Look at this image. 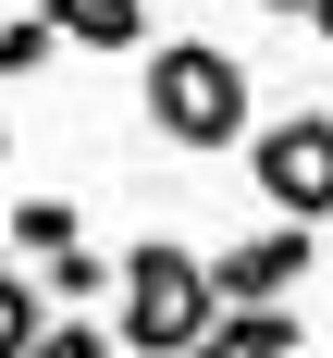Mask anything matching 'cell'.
<instances>
[{
    "instance_id": "16",
    "label": "cell",
    "mask_w": 333,
    "mask_h": 358,
    "mask_svg": "<svg viewBox=\"0 0 333 358\" xmlns=\"http://www.w3.org/2000/svg\"><path fill=\"white\" fill-rule=\"evenodd\" d=\"M321 248H333V235H321Z\"/></svg>"
},
{
    "instance_id": "5",
    "label": "cell",
    "mask_w": 333,
    "mask_h": 358,
    "mask_svg": "<svg viewBox=\"0 0 333 358\" xmlns=\"http://www.w3.org/2000/svg\"><path fill=\"white\" fill-rule=\"evenodd\" d=\"M185 358H309V322L296 309H222Z\"/></svg>"
},
{
    "instance_id": "6",
    "label": "cell",
    "mask_w": 333,
    "mask_h": 358,
    "mask_svg": "<svg viewBox=\"0 0 333 358\" xmlns=\"http://www.w3.org/2000/svg\"><path fill=\"white\" fill-rule=\"evenodd\" d=\"M87 248V222H74V198H13V272H50V259Z\"/></svg>"
},
{
    "instance_id": "1",
    "label": "cell",
    "mask_w": 333,
    "mask_h": 358,
    "mask_svg": "<svg viewBox=\"0 0 333 358\" xmlns=\"http://www.w3.org/2000/svg\"><path fill=\"white\" fill-rule=\"evenodd\" d=\"M136 111L161 148H247L259 136V74L222 50V37H148V74H136Z\"/></svg>"
},
{
    "instance_id": "2",
    "label": "cell",
    "mask_w": 333,
    "mask_h": 358,
    "mask_svg": "<svg viewBox=\"0 0 333 358\" xmlns=\"http://www.w3.org/2000/svg\"><path fill=\"white\" fill-rule=\"evenodd\" d=\"M210 322H222L210 259L173 248V235H136V248H124V296H111V346L124 358H185Z\"/></svg>"
},
{
    "instance_id": "10",
    "label": "cell",
    "mask_w": 333,
    "mask_h": 358,
    "mask_svg": "<svg viewBox=\"0 0 333 358\" xmlns=\"http://www.w3.org/2000/svg\"><path fill=\"white\" fill-rule=\"evenodd\" d=\"M50 50H62V25H50V13H13V25H0V87H25Z\"/></svg>"
},
{
    "instance_id": "4",
    "label": "cell",
    "mask_w": 333,
    "mask_h": 358,
    "mask_svg": "<svg viewBox=\"0 0 333 358\" xmlns=\"http://www.w3.org/2000/svg\"><path fill=\"white\" fill-rule=\"evenodd\" d=\"M309 272H333V248L309 235V222H247L235 248L210 259V285H222V309H284Z\"/></svg>"
},
{
    "instance_id": "3",
    "label": "cell",
    "mask_w": 333,
    "mask_h": 358,
    "mask_svg": "<svg viewBox=\"0 0 333 358\" xmlns=\"http://www.w3.org/2000/svg\"><path fill=\"white\" fill-rule=\"evenodd\" d=\"M247 185L272 222H309V235H333V99H296L272 111L247 136Z\"/></svg>"
},
{
    "instance_id": "8",
    "label": "cell",
    "mask_w": 333,
    "mask_h": 358,
    "mask_svg": "<svg viewBox=\"0 0 333 358\" xmlns=\"http://www.w3.org/2000/svg\"><path fill=\"white\" fill-rule=\"evenodd\" d=\"M50 25H62L74 50H148V0H62Z\"/></svg>"
},
{
    "instance_id": "12",
    "label": "cell",
    "mask_w": 333,
    "mask_h": 358,
    "mask_svg": "<svg viewBox=\"0 0 333 358\" xmlns=\"http://www.w3.org/2000/svg\"><path fill=\"white\" fill-rule=\"evenodd\" d=\"M309 37H321V50H333V0H309Z\"/></svg>"
},
{
    "instance_id": "15",
    "label": "cell",
    "mask_w": 333,
    "mask_h": 358,
    "mask_svg": "<svg viewBox=\"0 0 333 358\" xmlns=\"http://www.w3.org/2000/svg\"><path fill=\"white\" fill-rule=\"evenodd\" d=\"M37 13H62V0H37Z\"/></svg>"
},
{
    "instance_id": "14",
    "label": "cell",
    "mask_w": 333,
    "mask_h": 358,
    "mask_svg": "<svg viewBox=\"0 0 333 358\" xmlns=\"http://www.w3.org/2000/svg\"><path fill=\"white\" fill-rule=\"evenodd\" d=\"M0 272H13V210H0Z\"/></svg>"
},
{
    "instance_id": "7",
    "label": "cell",
    "mask_w": 333,
    "mask_h": 358,
    "mask_svg": "<svg viewBox=\"0 0 333 358\" xmlns=\"http://www.w3.org/2000/svg\"><path fill=\"white\" fill-rule=\"evenodd\" d=\"M37 296H50V309H87V322H99L111 296H124V259H111V248H74V259H50V272H37Z\"/></svg>"
},
{
    "instance_id": "9",
    "label": "cell",
    "mask_w": 333,
    "mask_h": 358,
    "mask_svg": "<svg viewBox=\"0 0 333 358\" xmlns=\"http://www.w3.org/2000/svg\"><path fill=\"white\" fill-rule=\"evenodd\" d=\"M37 334H50V296H37V272H0V358H37Z\"/></svg>"
},
{
    "instance_id": "13",
    "label": "cell",
    "mask_w": 333,
    "mask_h": 358,
    "mask_svg": "<svg viewBox=\"0 0 333 358\" xmlns=\"http://www.w3.org/2000/svg\"><path fill=\"white\" fill-rule=\"evenodd\" d=\"M259 13H284V25H309V0H259Z\"/></svg>"
},
{
    "instance_id": "11",
    "label": "cell",
    "mask_w": 333,
    "mask_h": 358,
    "mask_svg": "<svg viewBox=\"0 0 333 358\" xmlns=\"http://www.w3.org/2000/svg\"><path fill=\"white\" fill-rule=\"evenodd\" d=\"M37 358H124V346H111V322H87V309H50Z\"/></svg>"
}]
</instances>
